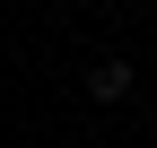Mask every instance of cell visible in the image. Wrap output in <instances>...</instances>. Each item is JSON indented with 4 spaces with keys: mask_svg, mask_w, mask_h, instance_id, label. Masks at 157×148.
<instances>
[{
    "mask_svg": "<svg viewBox=\"0 0 157 148\" xmlns=\"http://www.w3.org/2000/svg\"><path fill=\"white\" fill-rule=\"evenodd\" d=\"M96 9H113V0H96Z\"/></svg>",
    "mask_w": 157,
    "mask_h": 148,
    "instance_id": "7a4b0ae2",
    "label": "cell"
},
{
    "mask_svg": "<svg viewBox=\"0 0 157 148\" xmlns=\"http://www.w3.org/2000/svg\"><path fill=\"white\" fill-rule=\"evenodd\" d=\"M131 87H140V79H131V61H96V70H87V96H96V105H122Z\"/></svg>",
    "mask_w": 157,
    "mask_h": 148,
    "instance_id": "6da1fadb",
    "label": "cell"
}]
</instances>
